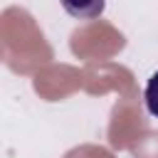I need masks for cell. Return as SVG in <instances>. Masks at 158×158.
<instances>
[{
	"label": "cell",
	"mask_w": 158,
	"mask_h": 158,
	"mask_svg": "<svg viewBox=\"0 0 158 158\" xmlns=\"http://www.w3.org/2000/svg\"><path fill=\"white\" fill-rule=\"evenodd\" d=\"M64 12L77 20H94L104 12L106 0H59Z\"/></svg>",
	"instance_id": "cell-1"
},
{
	"label": "cell",
	"mask_w": 158,
	"mask_h": 158,
	"mask_svg": "<svg viewBox=\"0 0 158 158\" xmlns=\"http://www.w3.org/2000/svg\"><path fill=\"white\" fill-rule=\"evenodd\" d=\"M143 99H146V109H148V114L158 118V72L151 74V79L146 81Z\"/></svg>",
	"instance_id": "cell-2"
}]
</instances>
